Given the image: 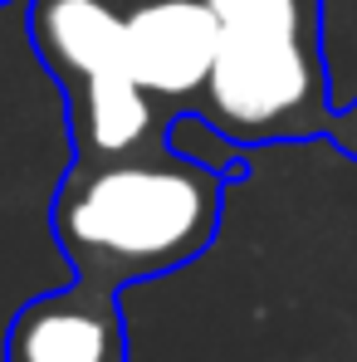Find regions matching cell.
Returning <instances> with one entry per match:
<instances>
[{"instance_id": "1", "label": "cell", "mask_w": 357, "mask_h": 362, "mask_svg": "<svg viewBox=\"0 0 357 362\" xmlns=\"http://www.w3.org/2000/svg\"><path fill=\"white\" fill-rule=\"evenodd\" d=\"M226 172L167 147L78 157L54 191V240L78 279L127 289L191 264L216 240Z\"/></svg>"}, {"instance_id": "6", "label": "cell", "mask_w": 357, "mask_h": 362, "mask_svg": "<svg viewBox=\"0 0 357 362\" xmlns=\"http://www.w3.org/2000/svg\"><path fill=\"white\" fill-rule=\"evenodd\" d=\"M0 5H10V0H0Z\"/></svg>"}, {"instance_id": "4", "label": "cell", "mask_w": 357, "mask_h": 362, "mask_svg": "<svg viewBox=\"0 0 357 362\" xmlns=\"http://www.w3.org/2000/svg\"><path fill=\"white\" fill-rule=\"evenodd\" d=\"M5 362H127L118 294L74 279L30 299L5 333Z\"/></svg>"}, {"instance_id": "5", "label": "cell", "mask_w": 357, "mask_h": 362, "mask_svg": "<svg viewBox=\"0 0 357 362\" xmlns=\"http://www.w3.org/2000/svg\"><path fill=\"white\" fill-rule=\"evenodd\" d=\"M30 40L64 93L132 74L127 0H30Z\"/></svg>"}, {"instance_id": "3", "label": "cell", "mask_w": 357, "mask_h": 362, "mask_svg": "<svg viewBox=\"0 0 357 362\" xmlns=\"http://www.w3.org/2000/svg\"><path fill=\"white\" fill-rule=\"evenodd\" d=\"M221 49V20L211 0H127V64L157 98H201Z\"/></svg>"}, {"instance_id": "2", "label": "cell", "mask_w": 357, "mask_h": 362, "mask_svg": "<svg viewBox=\"0 0 357 362\" xmlns=\"http://www.w3.org/2000/svg\"><path fill=\"white\" fill-rule=\"evenodd\" d=\"M211 10L221 49L191 108L240 147L333 132L318 0H211Z\"/></svg>"}]
</instances>
